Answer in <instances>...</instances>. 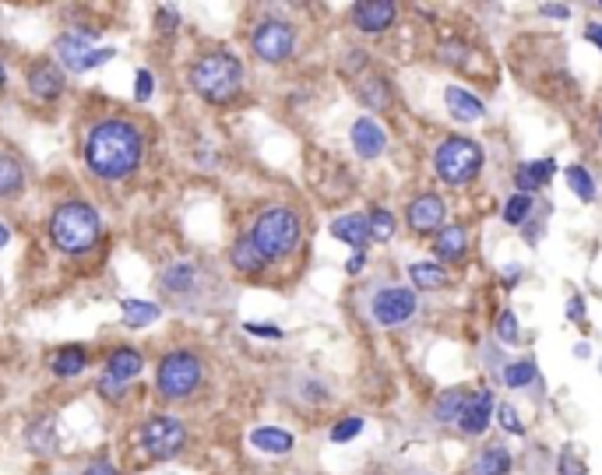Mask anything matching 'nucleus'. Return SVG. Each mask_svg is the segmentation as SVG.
<instances>
[{
	"label": "nucleus",
	"instance_id": "1",
	"mask_svg": "<svg viewBox=\"0 0 602 475\" xmlns=\"http://www.w3.org/2000/svg\"><path fill=\"white\" fill-rule=\"evenodd\" d=\"M145 138L127 120H99L85 134V166L99 180H123L141 166Z\"/></svg>",
	"mask_w": 602,
	"mask_h": 475
},
{
	"label": "nucleus",
	"instance_id": "2",
	"mask_svg": "<svg viewBox=\"0 0 602 475\" xmlns=\"http://www.w3.org/2000/svg\"><path fill=\"white\" fill-rule=\"evenodd\" d=\"M99 211L85 201H67L49 215V237L64 254H88L99 243Z\"/></svg>",
	"mask_w": 602,
	"mask_h": 475
},
{
	"label": "nucleus",
	"instance_id": "3",
	"mask_svg": "<svg viewBox=\"0 0 602 475\" xmlns=\"http://www.w3.org/2000/svg\"><path fill=\"white\" fill-rule=\"evenodd\" d=\"M191 85L208 103H229V99H237V92H240L243 85L240 60L233 53H222V49L204 53L198 64L191 67Z\"/></svg>",
	"mask_w": 602,
	"mask_h": 475
},
{
	"label": "nucleus",
	"instance_id": "4",
	"mask_svg": "<svg viewBox=\"0 0 602 475\" xmlns=\"http://www.w3.org/2000/svg\"><path fill=\"white\" fill-rule=\"evenodd\" d=\"M250 243L257 246V254H261L265 261L285 257V254L300 243V219H296V211H289V208H268V211L254 222Z\"/></svg>",
	"mask_w": 602,
	"mask_h": 475
},
{
	"label": "nucleus",
	"instance_id": "5",
	"mask_svg": "<svg viewBox=\"0 0 602 475\" xmlns=\"http://www.w3.org/2000/svg\"><path fill=\"white\" fill-rule=\"evenodd\" d=\"M434 166H437V176L444 184H469L480 173L482 148L472 138H447L434 156Z\"/></svg>",
	"mask_w": 602,
	"mask_h": 475
},
{
	"label": "nucleus",
	"instance_id": "6",
	"mask_svg": "<svg viewBox=\"0 0 602 475\" xmlns=\"http://www.w3.org/2000/svg\"><path fill=\"white\" fill-rule=\"evenodd\" d=\"M201 384V359L191 353H169L159 363L156 388L162 398H187Z\"/></svg>",
	"mask_w": 602,
	"mask_h": 475
},
{
	"label": "nucleus",
	"instance_id": "7",
	"mask_svg": "<svg viewBox=\"0 0 602 475\" xmlns=\"http://www.w3.org/2000/svg\"><path fill=\"white\" fill-rule=\"evenodd\" d=\"M184 440H187V430H184V423H180L176 416H152V419L141 426V434H138L141 451H145L148 458H156V462H166V458L180 454Z\"/></svg>",
	"mask_w": 602,
	"mask_h": 475
},
{
	"label": "nucleus",
	"instance_id": "8",
	"mask_svg": "<svg viewBox=\"0 0 602 475\" xmlns=\"http://www.w3.org/2000/svg\"><path fill=\"white\" fill-rule=\"evenodd\" d=\"M292 29L279 22V18H265L257 29H254V36H250V46H254V53L265 60V64H282V60H289V53H292Z\"/></svg>",
	"mask_w": 602,
	"mask_h": 475
},
{
	"label": "nucleus",
	"instance_id": "9",
	"mask_svg": "<svg viewBox=\"0 0 602 475\" xmlns=\"http://www.w3.org/2000/svg\"><path fill=\"white\" fill-rule=\"evenodd\" d=\"M370 314H373L377 324L395 327V324H401V320H409V317L416 314V292L405 289V285L381 289V292L373 296V303H370Z\"/></svg>",
	"mask_w": 602,
	"mask_h": 475
},
{
	"label": "nucleus",
	"instance_id": "10",
	"mask_svg": "<svg viewBox=\"0 0 602 475\" xmlns=\"http://www.w3.org/2000/svg\"><path fill=\"white\" fill-rule=\"evenodd\" d=\"M117 57V49H88V42L81 40V36H60L57 40V60L67 67V71H92V67H99V64H106V60H113Z\"/></svg>",
	"mask_w": 602,
	"mask_h": 475
},
{
	"label": "nucleus",
	"instance_id": "11",
	"mask_svg": "<svg viewBox=\"0 0 602 475\" xmlns=\"http://www.w3.org/2000/svg\"><path fill=\"white\" fill-rule=\"evenodd\" d=\"M395 22V4L391 0H360L353 7V25L360 32H384Z\"/></svg>",
	"mask_w": 602,
	"mask_h": 475
},
{
	"label": "nucleus",
	"instance_id": "12",
	"mask_svg": "<svg viewBox=\"0 0 602 475\" xmlns=\"http://www.w3.org/2000/svg\"><path fill=\"white\" fill-rule=\"evenodd\" d=\"M25 81H29V92H32L36 99H42V103H53V99L64 92V71H60L57 64H49V60L32 64Z\"/></svg>",
	"mask_w": 602,
	"mask_h": 475
},
{
	"label": "nucleus",
	"instance_id": "13",
	"mask_svg": "<svg viewBox=\"0 0 602 475\" xmlns=\"http://www.w3.org/2000/svg\"><path fill=\"white\" fill-rule=\"evenodd\" d=\"M490 416H493V391H472V398L465 401L462 416H458V426L465 434H482L490 426Z\"/></svg>",
	"mask_w": 602,
	"mask_h": 475
},
{
	"label": "nucleus",
	"instance_id": "14",
	"mask_svg": "<svg viewBox=\"0 0 602 475\" xmlns=\"http://www.w3.org/2000/svg\"><path fill=\"white\" fill-rule=\"evenodd\" d=\"M353 148H356V156L360 158H377L384 152V145H388V134L381 130V123H373L370 117H360L353 123Z\"/></svg>",
	"mask_w": 602,
	"mask_h": 475
},
{
	"label": "nucleus",
	"instance_id": "15",
	"mask_svg": "<svg viewBox=\"0 0 602 475\" xmlns=\"http://www.w3.org/2000/svg\"><path fill=\"white\" fill-rule=\"evenodd\" d=\"M444 222V201L437 194H419L409 204V226L416 233H430Z\"/></svg>",
	"mask_w": 602,
	"mask_h": 475
},
{
	"label": "nucleus",
	"instance_id": "16",
	"mask_svg": "<svg viewBox=\"0 0 602 475\" xmlns=\"http://www.w3.org/2000/svg\"><path fill=\"white\" fill-rule=\"evenodd\" d=\"M553 173H557V162H553V158L528 162V166H522V169L515 173V187H518V194H528V198H532V191H539L543 184H550Z\"/></svg>",
	"mask_w": 602,
	"mask_h": 475
},
{
	"label": "nucleus",
	"instance_id": "17",
	"mask_svg": "<svg viewBox=\"0 0 602 475\" xmlns=\"http://www.w3.org/2000/svg\"><path fill=\"white\" fill-rule=\"evenodd\" d=\"M331 237L360 250L370 239V222H366V215H342V219L331 222Z\"/></svg>",
	"mask_w": 602,
	"mask_h": 475
},
{
	"label": "nucleus",
	"instance_id": "18",
	"mask_svg": "<svg viewBox=\"0 0 602 475\" xmlns=\"http://www.w3.org/2000/svg\"><path fill=\"white\" fill-rule=\"evenodd\" d=\"M444 103H447V110H451V117L454 120H465V123H472V120L482 117V103L472 95V92H465V88H458V85H451L447 92H444Z\"/></svg>",
	"mask_w": 602,
	"mask_h": 475
},
{
	"label": "nucleus",
	"instance_id": "19",
	"mask_svg": "<svg viewBox=\"0 0 602 475\" xmlns=\"http://www.w3.org/2000/svg\"><path fill=\"white\" fill-rule=\"evenodd\" d=\"M434 250H437V257L441 261H458V257H465V250H469V233H465V226H444L437 239H434Z\"/></svg>",
	"mask_w": 602,
	"mask_h": 475
},
{
	"label": "nucleus",
	"instance_id": "20",
	"mask_svg": "<svg viewBox=\"0 0 602 475\" xmlns=\"http://www.w3.org/2000/svg\"><path fill=\"white\" fill-rule=\"evenodd\" d=\"M508 472H511V454L500 444L482 447L480 458L472 462V475H508Z\"/></svg>",
	"mask_w": 602,
	"mask_h": 475
},
{
	"label": "nucleus",
	"instance_id": "21",
	"mask_svg": "<svg viewBox=\"0 0 602 475\" xmlns=\"http://www.w3.org/2000/svg\"><path fill=\"white\" fill-rule=\"evenodd\" d=\"M194 285H198V268L187 264V261H176V264H169V268L162 272V289L173 292V296H184V292H191Z\"/></svg>",
	"mask_w": 602,
	"mask_h": 475
},
{
	"label": "nucleus",
	"instance_id": "22",
	"mask_svg": "<svg viewBox=\"0 0 602 475\" xmlns=\"http://www.w3.org/2000/svg\"><path fill=\"white\" fill-rule=\"evenodd\" d=\"M250 444L265 454H289L292 451V434H285L279 426H261L250 434Z\"/></svg>",
	"mask_w": 602,
	"mask_h": 475
},
{
	"label": "nucleus",
	"instance_id": "23",
	"mask_svg": "<svg viewBox=\"0 0 602 475\" xmlns=\"http://www.w3.org/2000/svg\"><path fill=\"white\" fill-rule=\"evenodd\" d=\"M229 261H233V268L243 272V275H257L261 268H265V257L257 254V246L250 243V237H243L233 243V250H229Z\"/></svg>",
	"mask_w": 602,
	"mask_h": 475
},
{
	"label": "nucleus",
	"instance_id": "24",
	"mask_svg": "<svg viewBox=\"0 0 602 475\" xmlns=\"http://www.w3.org/2000/svg\"><path fill=\"white\" fill-rule=\"evenodd\" d=\"M469 398H472V391H465V388L444 391V395L437 398V405H434V419H437V423H458V416H462V408H465Z\"/></svg>",
	"mask_w": 602,
	"mask_h": 475
},
{
	"label": "nucleus",
	"instance_id": "25",
	"mask_svg": "<svg viewBox=\"0 0 602 475\" xmlns=\"http://www.w3.org/2000/svg\"><path fill=\"white\" fill-rule=\"evenodd\" d=\"M141 366H145V359H141L138 349H117L110 356V363H106V373L117 377V381H130V377L141 373Z\"/></svg>",
	"mask_w": 602,
	"mask_h": 475
},
{
	"label": "nucleus",
	"instance_id": "26",
	"mask_svg": "<svg viewBox=\"0 0 602 475\" xmlns=\"http://www.w3.org/2000/svg\"><path fill=\"white\" fill-rule=\"evenodd\" d=\"M49 366H53L57 377H75V373H81L88 366V353L81 345H64V349H57V356H53Z\"/></svg>",
	"mask_w": 602,
	"mask_h": 475
},
{
	"label": "nucleus",
	"instance_id": "27",
	"mask_svg": "<svg viewBox=\"0 0 602 475\" xmlns=\"http://www.w3.org/2000/svg\"><path fill=\"white\" fill-rule=\"evenodd\" d=\"M121 310H123V324H127V327H148V324L159 320V307L148 303V300H123Z\"/></svg>",
	"mask_w": 602,
	"mask_h": 475
},
{
	"label": "nucleus",
	"instance_id": "28",
	"mask_svg": "<svg viewBox=\"0 0 602 475\" xmlns=\"http://www.w3.org/2000/svg\"><path fill=\"white\" fill-rule=\"evenodd\" d=\"M22 187H25V173H22L18 158L0 152V198H14V194H22Z\"/></svg>",
	"mask_w": 602,
	"mask_h": 475
},
{
	"label": "nucleus",
	"instance_id": "29",
	"mask_svg": "<svg viewBox=\"0 0 602 475\" xmlns=\"http://www.w3.org/2000/svg\"><path fill=\"white\" fill-rule=\"evenodd\" d=\"M409 278H412L416 289H441L444 282H447V275H444L437 264H412Z\"/></svg>",
	"mask_w": 602,
	"mask_h": 475
},
{
	"label": "nucleus",
	"instance_id": "30",
	"mask_svg": "<svg viewBox=\"0 0 602 475\" xmlns=\"http://www.w3.org/2000/svg\"><path fill=\"white\" fill-rule=\"evenodd\" d=\"M567 184H571V191L581 201L596 198V184H592V176H589L585 166H567Z\"/></svg>",
	"mask_w": 602,
	"mask_h": 475
},
{
	"label": "nucleus",
	"instance_id": "31",
	"mask_svg": "<svg viewBox=\"0 0 602 475\" xmlns=\"http://www.w3.org/2000/svg\"><path fill=\"white\" fill-rule=\"evenodd\" d=\"M360 99L370 110H384L388 106V85L381 78H366L360 85Z\"/></svg>",
	"mask_w": 602,
	"mask_h": 475
},
{
	"label": "nucleus",
	"instance_id": "32",
	"mask_svg": "<svg viewBox=\"0 0 602 475\" xmlns=\"http://www.w3.org/2000/svg\"><path fill=\"white\" fill-rule=\"evenodd\" d=\"M535 381V363L532 359H518V363H511L508 370H504V384L508 388H525V384H532Z\"/></svg>",
	"mask_w": 602,
	"mask_h": 475
},
{
	"label": "nucleus",
	"instance_id": "33",
	"mask_svg": "<svg viewBox=\"0 0 602 475\" xmlns=\"http://www.w3.org/2000/svg\"><path fill=\"white\" fill-rule=\"evenodd\" d=\"M366 222H370V239H391L395 237V219H391V211H384V208H377V211H370L366 215Z\"/></svg>",
	"mask_w": 602,
	"mask_h": 475
},
{
	"label": "nucleus",
	"instance_id": "34",
	"mask_svg": "<svg viewBox=\"0 0 602 475\" xmlns=\"http://www.w3.org/2000/svg\"><path fill=\"white\" fill-rule=\"evenodd\" d=\"M29 444L40 451V454H46V451H53L57 447V434H53V423L49 419H40L32 430H29Z\"/></svg>",
	"mask_w": 602,
	"mask_h": 475
},
{
	"label": "nucleus",
	"instance_id": "35",
	"mask_svg": "<svg viewBox=\"0 0 602 475\" xmlns=\"http://www.w3.org/2000/svg\"><path fill=\"white\" fill-rule=\"evenodd\" d=\"M528 211H532V198L528 194H515V198L508 201V208H504V222L508 226H522L525 219H528Z\"/></svg>",
	"mask_w": 602,
	"mask_h": 475
},
{
	"label": "nucleus",
	"instance_id": "36",
	"mask_svg": "<svg viewBox=\"0 0 602 475\" xmlns=\"http://www.w3.org/2000/svg\"><path fill=\"white\" fill-rule=\"evenodd\" d=\"M360 430H363L360 416H346L342 423H335V426H331V440H335V444H346V440H353Z\"/></svg>",
	"mask_w": 602,
	"mask_h": 475
},
{
	"label": "nucleus",
	"instance_id": "37",
	"mask_svg": "<svg viewBox=\"0 0 602 475\" xmlns=\"http://www.w3.org/2000/svg\"><path fill=\"white\" fill-rule=\"evenodd\" d=\"M497 335H500V342H508V345H515V342L522 338V335H518V320H515L511 310L500 314V320H497Z\"/></svg>",
	"mask_w": 602,
	"mask_h": 475
},
{
	"label": "nucleus",
	"instance_id": "38",
	"mask_svg": "<svg viewBox=\"0 0 602 475\" xmlns=\"http://www.w3.org/2000/svg\"><path fill=\"white\" fill-rule=\"evenodd\" d=\"M497 416H500V426L508 430V434H525L522 419H518V412H515V405H500L497 408Z\"/></svg>",
	"mask_w": 602,
	"mask_h": 475
},
{
	"label": "nucleus",
	"instance_id": "39",
	"mask_svg": "<svg viewBox=\"0 0 602 475\" xmlns=\"http://www.w3.org/2000/svg\"><path fill=\"white\" fill-rule=\"evenodd\" d=\"M99 395H103V398H113V401H121V398H123V381L110 377V373H103V377H99Z\"/></svg>",
	"mask_w": 602,
	"mask_h": 475
},
{
	"label": "nucleus",
	"instance_id": "40",
	"mask_svg": "<svg viewBox=\"0 0 602 475\" xmlns=\"http://www.w3.org/2000/svg\"><path fill=\"white\" fill-rule=\"evenodd\" d=\"M134 95L145 103V99H152V71H138V78H134Z\"/></svg>",
	"mask_w": 602,
	"mask_h": 475
},
{
	"label": "nucleus",
	"instance_id": "41",
	"mask_svg": "<svg viewBox=\"0 0 602 475\" xmlns=\"http://www.w3.org/2000/svg\"><path fill=\"white\" fill-rule=\"evenodd\" d=\"M561 475H581V465H578V458H574L571 447H563L561 454Z\"/></svg>",
	"mask_w": 602,
	"mask_h": 475
},
{
	"label": "nucleus",
	"instance_id": "42",
	"mask_svg": "<svg viewBox=\"0 0 602 475\" xmlns=\"http://www.w3.org/2000/svg\"><path fill=\"white\" fill-rule=\"evenodd\" d=\"M247 335H257V338H282V327H272V324H247Z\"/></svg>",
	"mask_w": 602,
	"mask_h": 475
},
{
	"label": "nucleus",
	"instance_id": "43",
	"mask_svg": "<svg viewBox=\"0 0 602 475\" xmlns=\"http://www.w3.org/2000/svg\"><path fill=\"white\" fill-rule=\"evenodd\" d=\"M567 317H571V320H581V317H585V300H581V296H571V300H567Z\"/></svg>",
	"mask_w": 602,
	"mask_h": 475
},
{
	"label": "nucleus",
	"instance_id": "44",
	"mask_svg": "<svg viewBox=\"0 0 602 475\" xmlns=\"http://www.w3.org/2000/svg\"><path fill=\"white\" fill-rule=\"evenodd\" d=\"M81 475H117V469H113L110 462H92Z\"/></svg>",
	"mask_w": 602,
	"mask_h": 475
},
{
	"label": "nucleus",
	"instance_id": "45",
	"mask_svg": "<svg viewBox=\"0 0 602 475\" xmlns=\"http://www.w3.org/2000/svg\"><path fill=\"white\" fill-rule=\"evenodd\" d=\"M585 40L592 42V46H599V49H602V25H596V22H592V25L585 29Z\"/></svg>",
	"mask_w": 602,
	"mask_h": 475
},
{
	"label": "nucleus",
	"instance_id": "46",
	"mask_svg": "<svg viewBox=\"0 0 602 475\" xmlns=\"http://www.w3.org/2000/svg\"><path fill=\"white\" fill-rule=\"evenodd\" d=\"M543 14H550V18H567L571 11H567L563 4H546V7H543Z\"/></svg>",
	"mask_w": 602,
	"mask_h": 475
},
{
	"label": "nucleus",
	"instance_id": "47",
	"mask_svg": "<svg viewBox=\"0 0 602 475\" xmlns=\"http://www.w3.org/2000/svg\"><path fill=\"white\" fill-rule=\"evenodd\" d=\"M360 268H363V254H356V257H349V264H346V272H349V275H356Z\"/></svg>",
	"mask_w": 602,
	"mask_h": 475
},
{
	"label": "nucleus",
	"instance_id": "48",
	"mask_svg": "<svg viewBox=\"0 0 602 475\" xmlns=\"http://www.w3.org/2000/svg\"><path fill=\"white\" fill-rule=\"evenodd\" d=\"M7 239H11V229H7V226H4V222H0V250H4V246H7Z\"/></svg>",
	"mask_w": 602,
	"mask_h": 475
},
{
	"label": "nucleus",
	"instance_id": "49",
	"mask_svg": "<svg viewBox=\"0 0 602 475\" xmlns=\"http://www.w3.org/2000/svg\"><path fill=\"white\" fill-rule=\"evenodd\" d=\"M4 81H7V71H4V64H0V88H4Z\"/></svg>",
	"mask_w": 602,
	"mask_h": 475
},
{
	"label": "nucleus",
	"instance_id": "50",
	"mask_svg": "<svg viewBox=\"0 0 602 475\" xmlns=\"http://www.w3.org/2000/svg\"><path fill=\"white\" fill-rule=\"evenodd\" d=\"M599 134H602V120H599Z\"/></svg>",
	"mask_w": 602,
	"mask_h": 475
}]
</instances>
